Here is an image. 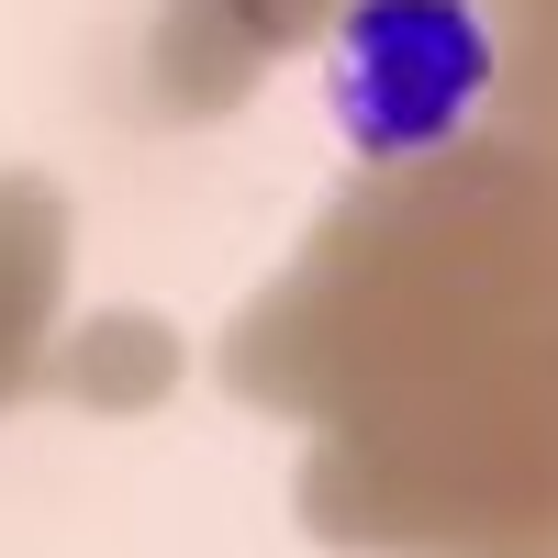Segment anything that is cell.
I'll use <instances>...</instances> for the list:
<instances>
[{
  "label": "cell",
  "mask_w": 558,
  "mask_h": 558,
  "mask_svg": "<svg viewBox=\"0 0 558 558\" xmlns=\"http://www.w3.org/2000/svg\"><path fill=\"white\" fill-rule=\"evenodd\" d=\"M492 23L481 0H347L324 45V101L357 157H447L492 101Z\"/></svg>",
  "instance_id": "1"
}]
</instances>
